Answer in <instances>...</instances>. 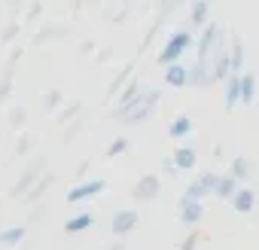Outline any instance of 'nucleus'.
Instances as JSON below:
<instances>
[{
    "label": "nucleus",
    "instance_id": "obj_21",
    "mask_svg": "<svg viewBox=\"0 0 259 250\" xmlns=\"http://www.w3.org/2000/svg\"><path fill=\"white\" fill-rule=\"evenodd\" d=\"M122 153H128V141H125V138H116V141L107 147V156H122Z\"/></svg>",
    "mask_w": 259,
    "mask_h": 250
},
{
    "label": "nucleus",
    "instance_id": "obj_14",
    "mask_svg": "<svg viewBox=\"0 0 259 250\" xmlns=\"http://www.w3.org/2000/svg\"><path fill=\"white\" fill-rule=\"evenodd\" d=\"M259 95V79L256 73H241V104H253Z\"/></svg>",
    "mask_w": 259,
    "mask_h": 250
},
{
    "label": "nucleus",
    "instance_id": "obj_15",
    "mask_svg": "<svg viewBox=\"0 0 259 250\" xmlns=\"http://www.w3.org/2000/svg\"><path fill=\"white\" fill-rule=\"evenodd\" d=\"M241 186H244V183H238L232 174H223V177H220V183H217V192H213V195H217V198H223V201H232V198H235V192H238Z\"/></svg>",
    "mask_w": 259,
    "mask_h": 250
},
{
    "label": "nucleus",
    "instance_id": "obj_24",
    "mask_svg": "<svg viewBox=\"0 0 259 250\" xmlns=\"http://www.w3.org/2000/svg\"><path fill=\"white\" fill-rule=\"evenodd\" d=\"M195 244H198V238H195V235H189V238H186V244H183L180 250H195Z\"/></svg>",
    "mask_w": 259,
    "mask_h": 250
},
{
    "label": "nucleus",
    "instance_id": "obj_5",
    "mask_svg": "<svg viewBox=\"0 0 259 250\" xmlns=\"http://www.w3.org/2000/svg\"><path fill=\"white\" fill-rule=\"evenodd\" d=\"M135 229H138V214H135V211H119V214L110 220V232L119 235V238H122V235H132Z\"/></svg>",
    "mask_w": 259,
    "mask_h": 250
},
{
    "label": "nucleus",
    "instance_id": "obj_11",
    "mask_svg": "<svg viewBox=\"0 0 259 250\" xmlns=\"http://www.w3.org/2000/svg\"><path fill=\"white\" fill-rule=\"evenodd\" d=\"M201 217H204V204H201V201H186V198H180V220H183V226H198Z\"/></svg>",
    "mask_w": 259,
    "mask_h": 250
},
{
    "label": "nucleus",
    "instance_id": "obj_10",
    "mask_svg": "<svg viewBox=\"0 0 259 250\" xmlns=\"http://www.w3.org/2000/svg\"><path fill=\"white\" fill-rule=\"evenodd\" d=\"M101 189H104V180H89V183H79V186H73V189L67 192V201H70V204H76V201H85V198L98 195Z\"/></svg>",
    "mask_w": 259,
    "mask_h": 250
},
{
    "label": "nucleus",
    "instance_id": "obj_3",
    "mask_svg": "<svg viewBox=\"0 0 259 250\" xmlns=\"http://www.w3.org/2000/svg\"><path fill=\"white\" fill-rule=\"evenodd\" d=\"M159 192H162L159 174H144V177L135 183V189H132L135 201H153V198H159Z\"/></svg>",
    "mask_w": 259,
    "mask_h": 250
},
{
    "label": "nucleus",
    "instance_id": "obj_9",
    "mask_svg": "<svg viewBox=\"0 0 259 250\" xmlns=\"http://www.w3.org/2000/svg\"><path fill=\"white\" fill-rule=\"evenodd\" d=\"M229 174H232L238 183H244V186H247V183L253 180V174H256V171H253V159H247V156H235V159H232V171H229Z\"/></svg>",
    "mask_w": 259,
    "mask_h": 250
},
{
    "label": "nucleus",
    "instance_id": "obj_4",
    "mask_svg": "<svg viewBox=\"0 0 259 250\" xmlns=\"http://www.w3.org/2000/svg\"><path fill=\"white\" fill-rule=\"evenodd\" d=\"M238 104H241V73H232L223 82V107H226V113H232Z\"/></svg>",
    "mask_w": 259,
    "mask_h": 250
},
{
    "label": "nucleus",
    "instance_id": "obj_2",
    "mask_svg": "<svg viewBox=\"0 0 259 250\" xmlns=\"http://www.w3.org/2000/svg\"><path fill=\"white\" fill-rule=\"evenodd\" d=\"M159 98H162V92L159 89H150V92H144V98L128 110L125 116H122V122L125 125H144L150 116H153V110H156V104H159Z\"/></svg>",
    "mask_w": 259,
    "mask_h": 250
},
{
    "label": "nucleus",
    "instance_id": "obj_8",
    "mask_svg": "<svg viewBox=\"0 0 259 250\" xmlns=\"http://www.w3.org/2000/svg\"><path fill=\"white\" fill-rule=\"evenodd\" d=\"M144 98V89H141V82H128V89L122 92V98H119V107H116V116H125L128 110H132L138 101Z\"/></svg>",
    "mask_w": 259,
    "mask_h": 250
},
{
    "label": "nucleus",
    "instance_id": "obj_18",
    "mask_svg": "<svg viewBox=\"0 0 259 250\" xmlns=\"http://www.w3.org/2000/svg\"><path fill=\"white\" fill-rule=\"evenodd\" d=\"M40 171H43V159H40V162H37V165H34V168H31V171H28V174L16 183V186H13V195H22V192H25V189H28V186L40 177Z\"/></svg>",
    "mask_w": 259,
    "mask_h": 250
},
{
    "label": "nucleus",
    "instance_id": "obj_6",
    "mask_svg": "<svg viewBox=\"0 0 259 250\" xmlns=\"http://www.w3.org/2000/svg\"><path fill=\"white\" fill-rule=\"evenodd\" d=\"M229 204H232V211H235V214L247 217V214H253V207H256V192H253L250 186H241Z\"/></svg>",
    "mask_w": 259,
    "mask_h": 250
},
{
    "label": "nucleus",
    "instance_id": "obj_22",
    "mask_svg": "<svg viewBox=\"0 0 259 250\" xmlns=\"http://www.w3.org/2000/svg\"><path fill=\"white\" fill-rule=\"evenodd\" d=\"M162 171H165V174H168V177H174V174H177V171H180V168H177V165H174V159H162Z\"/></svg>",
    "mask_w": 259,
    "mask_h": 250
},
{
    "label": "nucleus",
    "instance_id": "obj_20",
    "mask_svg": "<svg viewBox=\"0 0 259 250\" xmlns=\"http://www.w3.org/2000/svg\"><path fill=\"white\" fill-rule=\"evenodd\" d=\"M22 238H25V226H13V229L0 232V244H4V247H16Z\"/></svg>",
    "mask_w": 259,
    "mask_h": 250
},
{
    "label": "nucleus",
    "instance_id": "obj_1",
    "mask_svg": "<svg viewBox=\"0 0 259 250\" xmlns=\"http://www.w3.org/2000/svg\"><path fill=\"white\" fill-rule=\"evenodd\" d=\"M189 46H192V31H174V34L168 37V43L162 46V52H159V64H162V67L177 64V61L186 55Z\"/></svg>",
    "mask_w": 259,
    "mask_h": 250
},
{
    "label": "nucleus",
    "instance_id": "obj_12",
    "mask_svg": "<svg viewBox=\"0 0 259 250\" xmlns=\"http://www.w3.org/2000/svg\"><path fill=\"white\" fill-rule=\"evenodd\" d=\"M210 0H192V13H189V25H192V31H201L210 19Z\"/></svg>",
    "mask_w": 259,
    "mask_h": 250
},
{
    "label": "nucleus",
    "instance_id": "obj_16",
    "mask_svg": "<svg viewBox=\"0 0 259 250\" xmlns=\"http://www.w3.org/2000/svg\"><path fill=\"white\" fill-rule=\"evenodd\" d=\"M95 226V214H76V217H70L67 223H64V232L67 235H79V232H85V229H92Z\"/></svg>",
    "mask_w": 259,
    "mask_h": 250
},
{
    "label": "nucleus",
    "instance_id": "obj_19",
    "mask_svg": "<svg viewBox=\"0 0 259 250\" xmlns=\"http://www.w3.org/2000/svg\"><path fill=\"white\" fill-rule=\"evenodd\" d=\"M229 52H232V73H244V43L235 37V43L229 46Z\"/></svg>",
    "mask_w": 259,
    "mask_h": 250
},
{
    "label": "nucleus",
    "instance_id": "obj_7",
    "mask_svg": "<svg viewBox=\"0 0 259 250\" xmlns=\"http://www.w3.org/2000/svg\"><path fill=\"white\" fill-rule=\"evenodd\" d=\"M165 86H171V89H186V86H189V67H186L183 61L168 64V67H165Z\"/></svg>",
    "mask_w": 259,
    "mask_h": 250
},
{
    "label": "nucleus",
    "instance_id": "obj_23",
    "mask_svg": "<svg viewBox=\"0 0 259 250\" xmlns=\"http://www.w3.org/2000/svg\"><path fill=\"white\" fill-rule=\"evenodd\" d=\"M25 122V110L19 107V110H13V125H22Z\"/></svg>",
    "mask_w": 259,
    "mask_h": 250
},
{
    "label": "nucleus",
    "instance_id": "obj_13",
    "mask_svg": "<svg viewBox=\"0 0 259 250\" xmlns=\"http://www.w3.org/2000/svg\"><path fill=\"white\" fill-rule=\"evenodd\" d=\"M171 159H174V165H177L180 171H192V168L198 165V153H195L192 147H177Z\"/></svg>",
    "mask_w": 259,
    "mask_h": 250
},
{
    "label": "nucleus",
    "instance_id": "obj_17",
    "mask_svg": "<svg viewBox=\"0 0 259 250\" xmlns=\"http://www.w3.org/2000/svg\"><path fill=\"white\" fill-rule=\"evenodd\" d=\"M192 129H195V125H192V119H189V116H177V119L168 125V135H171L174 141H183V138H189V135H192Z\"/></svg>",
    "mask_w": 259,
    "mask_h": 250
}]
</instances>
